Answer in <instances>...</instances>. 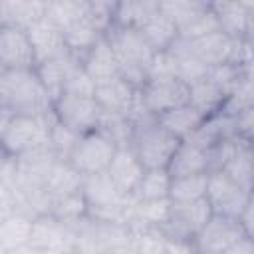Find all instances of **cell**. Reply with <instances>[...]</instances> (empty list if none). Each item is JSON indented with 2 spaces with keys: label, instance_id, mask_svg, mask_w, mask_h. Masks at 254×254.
Instances as JSON below:
<instances>
[{
  "label": "cell",
  "instance_id": "1",
  "mask_svg": "<svg viewBox=\"0 0 254 254\" xmlns=\"http://www.w3.org/2000/svg\"><path fill=\"white\" fill-rule=\"evenodd\" d=\"M0 105L10 107L16 115H48L54 111V99L36 69L0 67Z\"/></svg>",
  "mask_w": 254,
  "mask_h": 254
},
{
  "label": "cell",
  "instance_id": "2",
  "mask_svg": "<svg viewBox=\"0 0 254 254\" xmlns=\"http://www.w3.org/2000/svg\"><path fill=\"white\" fill-rule=\"evenodd\" d=\"M179 143L181 141L173 137L167 129H163L155 117L147 123L133 127L129 147L143 165V169H167Z\"/></svg>",
  "mask_w": 254,
  "mask_h": 254
},
{
  "label": "cell",
  "instance_id": "3",
  "mask_svg": "<svg viewBox=\"0 0 254 254\" xmlns=\"http://www.w3.org/2000/svg\"><path fill=\"white\" fill-rule=\"evenodd\" d=\"M52 119L54 111L48 115H14L12 123L0 139L2 149L12 157H20L34 149L46 147Z\"/></svg>",
  "mask_w": 254,
  "mask_h": 254
},
{
  "label": "cell",
  "instance_id": "4",
  "mask_svg": "<svg viewBox=\"0 0 254 254\" xmlns=\"http://www.w3.org/2000/svg\"><path fill=\"white\" fill-rule=\"evenodd\" d=\"M117 151V145L103 135L101 131H91L85 135H79L73 151L67 157V163L83 177L103 173L107 171L113 155Z\"/></svg>",
  "mask_w": 254,
  "mask_h": 254
},
{
  "label": "cell",
  "instance_id": "5",
  "mask_svg": "<svg viewBox=\"0 0 254 254\" xmlns=\"http://www.w3.org/2000/svg\"><path fill=\"white\" fill-rule=\"evenodd\" d=\"M54 115L62 125H65L73 133L85 135L99 127L103 111L93 97L60 95L54 101Z\"/></svg>",
  "mask_w": 254,
  "mask_h": 254
},
{
  "label": "cell",
  "instance_id": "6",
  "mask_svg": "<svg viewBox=\"0 0 254 254\" xmlns=\"http://www.w3.org/2000/svg\"><path fill=\"white\" fill-rule=\"evenodd\" d=\"M204 198L210 204L214 214L238 218V214L244 210V206L252 200V192L238 187L222 171H212V173H208Z\"/></svg>",
  "mask_w": 254,
  "mask_h": 254
},
{
  "label": "cell",
  "instance_id": "7",
  "mask_svg": "<svg viewBox=\"0 0 254 254\" xmlns=\"http://www.w3.org/2000/svg\"><path fill=\"white\" fill-rule=\"evenodd\" d=\"M28 246L36 248L42 254H64L75 250V232L73 226L44 214L32 220V232Z\"/></svg>",
  "mask_w": 254,
  "mask_h": 254
},
{
  "label": "cell",
  "instance_id": "8",
  "mask_svg": "<svg viewBox=\"0 0 254 254\" xmlns=\"http://www.w3.org/2000/svg\"><path fill=\"white\" fill-rule=\"evenodd\" d=\"M246 232L238 224L236 218L214 214L202 224V228L194 234L192 246L196 254H222L234 242L244 238Z\"/></svg>",
  "mask_w": 254,
  "mask_h": 254
},
{
  "label": "cell",
  "instance_id": "9",
  "mask_svg": "<svg viewBox=\"0 0 254 254\" xmlns=\"http://www.w3.org/2000/svg\"><path fill=\"white\" fill-rule=\"evenodd\" d=\"M210 216H212V208L206 202V198L192 202H171V214L167 224L161 228V232L167 238L192 242L194 234L202 228V224Z\"/></svg>",
  "mask_w": 254,
  "mask_h": 254
},
{
  "label": "cell",
  "instance_id": "10",
  "mask_svg": "<svg viewBox=\"0 0 254 254\" xmlns=\"http://www.w3.org/2000/svg\"><path fill=\"white\" fill-rule=\"evenodd\" d=\"M141 99L145 103V107L149 109V113H153L155 117L189 103V85H185L183 81L175 79V77H167V79H149L141 89Z\"/></svg>",
  "mask_w": 254,
  "mask_h": 254
},
{
  "label": "cell",
  "instance_id": "11",
  "mask_svg": "<svg viewBox=\"0 0 254 254\" xmlns=\"http://www.w3.org/2000/svg\"><path fill=\"white\" fill-rule=\"evenodd\" d=\"M218 30L230 38H252L254 32V0L210 2Z\"/></svg>",
  "mask_w": 254,
  "mask_h": 254
},
{
  "label": "cell",
  "instance_id": "12",
  "mask_svg": "<svg viewBox=\"0 0 254 254\" xmlns=\"http://www.w3.org/2000/svg\"><path fill=\"white\" fill-rule=\"evenodd\" d=\"M0 67L36 69V56L26 30L14 26H0Z\"/></svg>",
  "mask_w": 254,
  "mask_h": 254
},
{
  "label": "cell",
  "instance_id": "13",
  "mask_svg": "<svg viewBox=\"0 0 254 254\" xmlns=\"http://www.w3.org/2000/svg\"><path fill=\"white\" fill-rule=\"evenodd\" d=\"M26 34L30 38V44H32V50L36 56V65L67 54L64 32L56 24H52L48 18H42L36 24H32L26 30Z\"/></svg>",
  "mask_w": 254,
  "mask_h": 254
},
{
  "label": "cell",
  "instance_id": "14",
  "mask_svg": "<svg viewBox=\"0 0 254 254\" xmlns=\"http://www.w3.org/2000/svg\"><path fill=\"white\" fill-rule=\"evenodd\" d=\"M81 194L85 198L87 210L93 208H111V206H121L127 204L133 196H125L109 179V175L103 173H95V175H87L83 177L81 183Z\"/></svg>",
  "mask_w": 254,
  "mask_h": 254
},
{
  "label": "cell",
  "instance_id": "15",
  "mask_svg": "<svg viewBox=\"0 0 254 254\" xmlns=\"http://www.w3.org/2000/svg\"><path fill=\"white\" fill-rule=\"evenodd\" d=\"M137 91L139 89H133L121 77H113L109 81H103V83L95 85L93 99L97 101V105L101 107L103 113L129 117V111H131V107L135 103V97H137Z\"/></svg>",
  "mask_w": 254,
  "mask_h": 254
},
{
  "label": "cell",
  "instance_id": "16",
  "mask_svg": "<svg viewBox=\"0 0 254 254\" xmlns=\"http://www.w3.org/2000/svg\"><path fill=\"white\" fill-rule=\"evenodd\" d=\"M109 179L113 181V185L125 194V196H133L145 169L139 163V159L135 157V153L131 151V147H117L107 171Z\"/></svg>",
  "mask_w": 254,
  "mask_h": 254
},
{
  "label": "cell",
  "instance_id": "17",
  "mask_svg": "<svg viewBox=\"0 0 254 254\" xmlns=\"http://www.w3.org/2000/svg\"><path fill=\"white\" fill-rule=\"evenodd\" d=\"M81 67L93 79L95 85L119 77V62L105 36L81 58Z\"/></svg>",
  "mask_w": 254,
  "mask_h": 254
},
{
  "label": "cell",
  "instance_id": "18",
  "mask_svg": "<svg viewBox=\"0 0 254 254\" xmlns=\"http://www.w3.org/2000/svg\"><path fill=\"white\" fill-rule=\"evenodd\" d=\"M187 46H189V52L196 60H200L206 67H216V65H222V64H230L232 38L226 36L220 30H216L208 36H202L198 40L187 42Z\"/></svg>",
  "mask_w": 254,
  "mask_h": 254
},
{
  "label": "cell",
  "instance_id": "19",
  "mask_svg": "<svg viewBox=\"0 0 254 254\" xmlns=\"http://www.w3.org/2000/svg\"><path fill=\"white\" fill-rule=\"evenodd\" d=\"M167 173L171 179L189 177V175H204L208 173V153L189 141H181L167 165Z\"/></svg>",
  "mask_w": 254,
  "mask_h": 254
},
{
  "label": "cell",
  "instance_id": "20",
  "mask_svg": "<svg viewBox=\"0 0 254 254\" xmlns=\"http://www.w3.org/2000/svg\"><path fill=\"white\" fill-rule=\"evenodd\" d=\"M46 0H0V26L28 30L44 18Z\"/></svg>",
  "mask_w": 254,
  "mask_h": 254
},
{
  "label": "cell",
  "instance_id": "21",
  "mask_svg": "<svg viewBox=\"0 0 254 254\" xmlns=\"http://www.w3.org/2000/svg\"><path fill=\"white\" fill-rule=\"evenodd\" d=\"M79 64V60L73 56V54H64V56H58L54 60H48V62H42L36 65V73L40 77V81L44 83L46 91L52 95V99L56 101L62 91H64V83L69 75V71Z\"/></svg>",
  "mask_w": 254,
  "mask_h": 254
},
{
  "label": "cell",
  "instance_id": "22",
  "mask_svg": "<svg viewBox=\"0 0 254 254\" xmlns=\"http://www.w3.org/2000/svg\"><path fill=\"white\" fill-rule=\"evenodd\" d=\"M171 214V198H151V200H135L131 204L129 228H157L161 230Z\"/></svg>",
  "mask_w": 254,
  "mask_h": 254
},
{
  "label": "cell",
  "instance_id": "23",
  "mask_svg": "<svg viewBox=\"0 0 254 254\" xmlns=\"http://www.w3.org/2000/svg\"><path fill=\"white\" fill-rule=\"evenodd\" d=\"M206 117L198 109H194L190 103L179 105V107H175V109H171V111H167V113H163V115L157 117L159 125L163 129H167L173 137H177L179 141L189 139L200 127V123Z\"/></svg>",
  "mask_w": 254,
  "mask_h": 254
},
{
  "label": "cell",
  "instance_id": "24",
  "mask_svg": "<svg viewBox=\"0 0 254 254\" xmlns=\"http://www.w3.org/2000/svg\"><path fill=\"white\" fill-rule=\"evenodd\" d=\"M81 183H83V175H79L67 161L56 159L54 165L50 167L48 175H46V190L52 198L58 196H65V194H73L81 190Z\"/></svg>",
  "mask_w": 254,
  "mask_h": 254
},
{
  "label": "cell",
  "instance_id": "25",
  "mask_svg": "<svg viewBox=\"0 0 254 254\" xmlns=\"http://www.w3.org/2000/svg\"><path fill=\"white\" fill-rule=\"evenodd\" d=\"M139 32L143 34V38L147 40V44L153 48L155 54L169 50V48L175 44V40L179 38V28H177V24H175L171 18H167L161 10H157V12L139 28Z\"/></svg>",
  "mask_w": 254,
  "mask_h": 254
},
{
  "label": "cell",
  "instance_id": "26",
  "mask_svg": "<svg viewBox=\"0 0 254 254\" xmlns=\"http://www.w3.org/2000/svg\"><path fill=\"white\" fill-rule=\"evenodd\" d=\"M252 141H240L236 151L232 153V157L226 161V165L222 167V173L234 181L238 187H242L244 190L252 192L254 185V167H252Z\"/></svg>",
  "mask_w": 254,
  "mask_h": 254
},
{
  "label": "cell",
  "instance_id": "27",
  "mask_svg": "<svg viewBox=\"0 0 254 254\" xmlns=\"http://www.w3.org/2000/svg\"><path fill=\"white\" fill-rule=\"evenodd\" d=\"M224 99H226L224 91L212 79H208V75L204 79H198L189 85V103L194 109H198L204 117L220 113Z\"/></svg>",
  "mask_w": 254,
  "mask_h": 254
},
{
  "label": "cell",
  "instance_id": "28",
  "mask_svg": "<svg viewBox=\"0 0 254 254\" xmlns=\"http://www.w3.org/2000/svg\"><path fill=\"white\" fill-rule=\"evenodd\" d=\"M159 10V0H121L115 2L113 26L141 28Z\"/></svg>",
  "mask_w": 254,
  "mask_h": 254
},
{
  "label": "cell",
  "instance_id": "29",
  "mask_svg": "<svg viewBox=\"0 0 254 254\" xmlns=\"http://www.w3.org/2000/svg\"><path fill=\"white\" fill-rule=\"evenodd\" d=\"M103 38V34L87 20V16H83L81 20L73 22L71 26H67L64 30V40H65V48L69 54H73L79 64H81V58Z\"/></svg>",
  "mask_w": 254,
  "mask_h": 254
},
{
  "label": "cell",
  "instance_id": "30",
  "mask_svg": "<svg viewBox=\"0 0 254 254\" xmlns=\"http://www.w3.org/2000/svg\"><path fill=\"white\" fill-rule=\"evenodd\" d=\"M85 12H87V0H46L44 18H48L64 32L73 22L81 20Z\"/></svg>",
  "mask_w": 254,
  "mask_h": 254
},
{
  "label": "cell",
  "instance_id": "31",
  "mask_svg": "<svg viewBox=\"0 0 254 254\" xmlns=\"http://www.w3.org/2000/svg\"><path fill=\"white\" fill-rule=\"evenodd\" d=\"M30 232H32V218L16 212L0 222V244L4 246L6 252L22 248L30 242Z\"/></svg>",
  "mask_w": 254,
  "mask_h": 254
},
{
  "label": "cell",
  "instance_id": "32",
  "mask_svg": "<svg viewBox=\"0 0 254 254\" xmlns=\"http://www.w3.org/2000/svg\"><path fill=\"white\" fill-rule=\"evenodd\" d=\"M171 177L167 169H145L133 198L135 200H151V198H169Z\"/></svg>",
  "mask_w": 254,
  "mask_h": 254
},
{
  "label": "cell",
  "instance_id": "33",
  "mask_svg": "<svg viewBox=\"0 0 254 254\" xmlns=\"http://www.w3.org/2000/svg\"><path fill=\"white\" fill-rule=\"evenodd\" d=\"M48 214H52L54 218H58V220H62L69 226H75L77 222H81L87 216V204H85V198H83L81 190L73 192V194L52 198Z\"/></svg>",
  "mask_w": 254,
  "mask_h": 254
},
{
  "label": "cell",
  "instance_id": "34",
  "mask_svg": "<svg viewBox=\"0 0 254 254\" xmlns=\"http://www.w3.org/2000/svg\"><path fill=\"white\" fill-rule=\"evenodd\" d=\"M206 183H208V173L171 179L169 198H171V202H192V200H200L206 194Z\"/></svg>",
  "mask_w": 254,
  "mask_h": 254
},
{
  "label": "cell",
  "instance_id": "35",
  "mask_svg": "<svg viewBox=\"0 0 254 254\" xmlns=\"http://www.w3.org/2000/svg\"><path fill=\"white\" fill-rule=\"evenodd\" d=\"M216 30H218V22H216V16H214V12L210 8V2H208L196 16H192L185 26L179 28V38L187 40V42H192V40L208 36Z\"/></svg>",
  "mask_w": 254,
  "mask_h": 254
},
{
  "label": "cell",
  "instance_id": "36",
  "mask_svg": "<svg viewBox=\"0 0 254 254\" xmlns=\"http://www.w3.org/2000/svg\"><path fill=\"white\" fill-rule=\"evenodd\" d=\"M208 2L204 0H159V10L171 18L177 28L185 26L192 16H196Z\"/></svg>",
  "mask_w": 254,
  "mask_h": 254
},
{
  "label": "cell",
  "instance_id": "37",
  "mask_svg": "<svg viewBox=\"0 0 254 254\" xmlns=\"http://www.w3.org/2000/svg\"><path fill=\"white\" fill-rule=\"evenodd\" d=\"M254 107V85H252V75L244 77L224 99V105L220 109V113L234 117L244 109Z\"/></svg>",
  "mask_w": 254,
  "mask_h": 254
},
{
  "label": "cell",
  "instance_id": "38",
  "mask_svg": "<svg viewBox=\"0 0 254 254\" xmlns=\"http://www.w3.org/2000/svg\"><path fill=\"white\" fill-rule=\"evenodd\" d=\"M77 139H79V135L73 133L71 129H67L65 125H62L54 115L52 125H50V139H48V145L54 151V155L62 161H67V157L73 151Z\"/></svg>",
  "mask_w": 254,
  "mask_h": 254
},
{
  "label": "cell",
  "instance_id": "39",
  "mask_svg": "<svg viewBox=\"0 0 254 254\" xmlns=\"http://www.w3.org/2000/svg\"><path fill=\"white\" fill-rule=\"evenodd\" d=\"M131 244L135 254H165V234L157 228L131 230Z\"/></svg>",
  "mask_w": 254,
  "mask_h": 254
},
{
  "label": "cell",
  "instance_id": "40",
  "mask_svg": "<svg viewBox=\"0 0 254 254\" xmlns=\"http://www.w3.org/2000/svg\"><path fill=\"white\" fill-rule=\"evenodd\" d=\"M93 93H95V83H93V79L85 73V69L81 67V64H77V65L69 71V75H67V79H65V83H64L62 95L93 97Z\"/></svg>",
  "mask_w": 254,
  "mask_h": 254
},
{
  "label": "cell",
  "instance_id": "41",
  "mask_svg": "<svg viewBox=\"0 0 254 254\" xmlns=\"http://www.w3.org/2000/svg\"><path fill=\"white\" fill-rule=\"evenodd\" d=\"M113 10L115 2L109 0H87V20L105 36L107 30L113 26Z\"/></svg>",
  "mask_w": 254,
  "mask_h": 254
},
{
  "label": "cell",
  "instance_id": "42",
  "mask_svg": "<svg viewBox=\"0 0 254 254\" xmlns=\"http://www.w3.org/2000/svg\"><path fill=\"white\" fill-rule=\"evenodd\" d=\"M234 119V133L240 139L252 141V131H254V107L240 111L238 115L232 117Z\"/></svg>",
  "mask_w": 254,
  "mask_h": 254
},
{
  "label": "cell",
  "instance_id": "43",
  "mask_svg": "<svg viewBox=\"0 0 254 254\" xmlns=\"http://www.w3.org/2000/svg\"><path fill=\"white\" fill-rule=\"evenodd\" d=\"M16 214V204H14V196L10 192V189L0 181V222L8 216Z\"/></svg>",
  "mask_w": 254,
  "mask_h": 254
},
{
  "label": "cell",
  "instance_id": "44",
  "mask_svg": "<svg viewBox=\"0 0 254 254\" xmlns=\"http://www.w3.org/2000/svg\"><path fill=\"white\" fill-rule=\"evenodd\" d=\"M165 254H196L190 240H177L165 236Z\"/></svg>",
  "mask_w": 254,
  "mask_h": 254
},
{
  "label": "cell",
  "instance_id": "45",
  "mask_svg": "<svg viewBox=\"0 0 254 254\" xmlns=\"http://www.w3.org/2000/svg\"><path fill=\"white\" fill-rule=\"evenodd\" d=\"M238 224L242 226V230L246 232V236H254V198L244 206V210L238 214Z\"/></svg>",
  "mask_w": 254,
  "mask_h": 254
},
{
  "label": "cell",
  "instance_id": "46",
  "mask_svg": "<svg viewBox=\"0 0 254 254\" xmlns=\"http://www.w3.org/2000/svg\"><path fill=\"white\" fill-rule=\"evenodd\" d=\"M222 254H254V238L244 236L238 242H234L230 248H226Z\"/></svg>",
  "mask_w": 254,
  "mask_h": 254
},
{
  "label": "cell",
  "instance_id": "47",
  "mask_svg": "<svg viewBox=\"0 0 254 254\" xmlns=\"http://www.w3.org/2000/svg\"><path fill=\"white\" fill-rule=\"evenodd\" d=\"M14 115H16V113H14L10 107H6V105H0V139H2L4 131L8 129V125L12 123Z\"/></svg>",
  "mask_w": 254,
  "mask_h": 254
},
{
  "label": "cell",
  "instance_id": "48",
  "mask_svg": "<svg viewBox=\"0 0 254 254\" xmlns=\"http://www.w3.org/2000/svg\"><path fill=\"white\" fill-rule=\"evenodd\" d=\"M6 254H42V252H38L36 248H32V246H22V248H16V250H10V252H6Z\"/></svg>",
  "mask_w": 254,
  "mask_h": 254
},
{
  "label": "cell",
  "instance_id": "49",
  "mask_svg": "<svg viewBox=\"0 0 254 254\" xmlns=\"http://www.w3.org/2000/svg\"><path fill=\"white\" fill-rule=\"evenodd\" d=\"M75 254H101V252H95V250H89V248H77L75 246Z\"/></svg>",
  "mask_w": 254,
  "mask_h": 254
},
{
  "label": "cell",
  "instance_id": "50",
  "mask_svg": "<svg viewBox=\"0 0 254 254\" xmlns=\"http://www.w3.org/2000/svg\"><path fill=\"white\" fill-rule=\"evenodd\" d=\"M0 254H6V250H4V246L0 244Z\"/></svg>",
  "mask_w": 254,
  "mask_h": 254
}]
</instances>
